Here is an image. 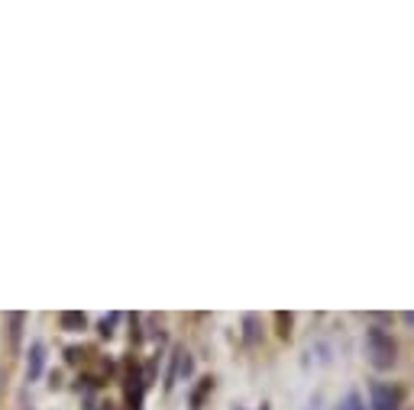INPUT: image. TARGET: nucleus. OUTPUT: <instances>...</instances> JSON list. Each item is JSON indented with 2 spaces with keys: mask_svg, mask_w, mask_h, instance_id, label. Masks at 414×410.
I'll list each match as a JSON object with an SVG mask.
<instances>
[{
  "mask_svg": "<svg viewBox=\"0 0 414 410\" xmlns=\"http://www.w3.org/2000/svg\"><path fill=\"white\" fill-rule=\"evenodd\" d=\"M366 355H369V365L372 369H392L395 365V355H398V346H395L392 333H385L382 327H369L366 330Z\"/></svg>",
  "mask_w": 414,
  "mask_h": 410,
  "instance_id": "1",
  "label": "nucleus"
},
{
  "mask_svg": "<svg viewBox=\"0 0 414 410\" xmlns=\"http://www.w3.org/2000/svg\"><path fill=\"white\" fill-rule=\"evenodd\" d=\"M275 320H279V333H281V340H288L291 336V313H275Z\"/></svg>",
  "mask_w": 414,
  "mask_h": 410,
  "instance_id": "5",
  "label": "nucleus"
},
{
  "mask_svg": "<svg viewBox=\"0 0 414 410\" xmlns=\"http://www.w3.org/2000/svg\"><path fill=\"white\" fill-rule=\"evenodd\" d=\"M337 410H366V404L359 394H350V397H343V404H340Z\"/></svg>",
  "mask_w": 414,
  "mask_h": 410,
  "instance_id": "6",
  "label": "nucleus"
},
{
  "mask_svg": "<svg viewBox=\"0 0 414 410\" xmlns=\"http://www.w3.org/2000/svg\"><path fill=\"white\" fill-rule=\"evenodd\" d=\"M43 359H46V349L36 342V346L29 349V378H39V372H43Z\"/></svg>",
  "mask_w": 414,
  "mask_h": 410,
  "instance_id": "4",
  "label": "nucleus"
},
{
  "mask_svg": "<svg viewBox=\"0 0 414 410\" xmlns=\"http://www.w3.org/2000/svg\"><path fill=\"white\" fill-rule=\"evenodd\" d=\"M369 397H372V410H398L401 407V391L392 388V384L376 382L369 391Z\"/></svg>",
  "mask_w": 414,
  "mask_h": 410,
  "instance_id": "2",
  "label": "nucleus"
},
{
  "mask_svg": "<svg viewBox=\"0 0 414 410\" xmlns=\"http://www.w3.org/2000/svg\"><path fill=\"white\" fill-rule=\"evenodd\" d=\"M58 320H62L65 330H71V333H75V330H85L88 317H85V313H78V310H65L62 317H58Z\"/></svg>",
  "mask_w": 414,
  "mask_h": 410,
  "instance_id": "3",
  "label": "nucleus"
}]
</instances>
